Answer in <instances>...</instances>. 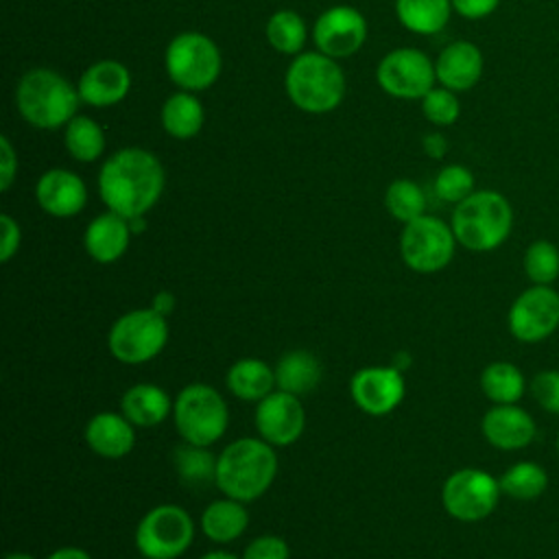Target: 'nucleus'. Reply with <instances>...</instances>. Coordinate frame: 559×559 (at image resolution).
I'll return each instance as SVG.
<instances>
[{
    "label": "nucleus",
    "instance_id": "21",
    "mask_svg": "<svg viewBox=\"0 0 559 559\" xmlns=\"http://www.w3.org/2000/svg\"><path fill=\"white\" fill-rule=\"evenodd\" d=\"M129 218L107 210L90 221L83 234V247L87 255L100 264H111L120 260L131 242Z\"/></svg>",
    "mask_w": 559,
    "mask_h": 559
},
{
    "label": "nucleus",
    "instance_id": "29",
    "mask_svg": "<svg viewBox=\"0 0 559 559\" xmlns=\"http://www.w3.org/2000/svg\"><path fill=\"white\" fill-rule=\"evenodd\" d=\"M480 391L491 404H518L526 393V378L518 365L493 360L480 371Z\"/></svg>",
    "mask_w": 559,
    "mask_h": 559
},
{
    "label": "nucleus",
    "instance_id": "5",
    "mask_svg": "<svg viewBox=\"0 0 559 559\" xmlns=\"http://www.w3.org/2000/svg\"><path fill=\"white\" fill-rule=\"evenodd\" d=\"M286 94L306 114H328L345 98V74L336 59L323 52H299L286 70Z\"/></svg>",
    "mask_w": 559,
    "mask_h": 559
},
{
    "label": "nucleus",
    "instance_id": "31",
    "mask_svg": "<svg viewBox=\"0 0 559 559\" xmlns=\"http://www.w3.org/2000/svg\"><path fill=\"white\" fill-rule=\"evenodd\" d=\"M502 496L520 502H533L548 489V472L535 461H518L498 478Z\"/></svg>",
    "mask_w": 559,
    "mask_h": 559
},
{
    "label": "nucleus",
    "instance_id": "43",
    "mask_svg": "<svg viewBox=\"0 0 559 559\" xmlns=\"http://www.w3.org/2000/svg\"><path fill=\"white\" fill-rule=\"evenodd\" d=\"M421 148L428 157L432 159H441L445 153H448V140L443 133L439 131H432V133H426L424 140H421Z\"/></svg>",
    "mask_w": 559,
    "mask_h": 559
},
{
    "label": "nucleus",
    "instance_id": "38",
    "mask_svg": "<svg viewBox=\"0 0 559 559\" xmlns=\"http://www.w3.org/2000/svg\"><path fill=\"white\" fill-rule=\"evenodd\" d=\"M531 395L537 406L550 415H559V369H542L533 376Z\"/></svg>",
    "mask_w": 559,
    "mask_h": 559
},
{
    "label": "nucleus",
    "instance_id": "19",
    "mask_svg": "<svg viewBox=\"0 0 559 559\" xmlns=\"http://www.w3.org/2000/svg\"><path fill=\"white\" fill-rule=\"evenodd\" d=\"M79 96L92 107H111L124 100L131 90V74L124 63L103 59L92 63L76 83Z\"/></svg>",
    "mask_w": 559,
    "mask_h": 559
},
{
    "label": "nucleus",
    "instance_id": "11",
    "mask_svg": "<svg viewBox=\"0 0 559 559\" xmlns=\"http://www.w3.org/2000/svg\"><path fill=\"white\" fill-rule=\"evenodd\" d=\"M502 489L496 476L478 467H461L452 472L441 487V504L445 513L459 522H480L489 518Z\"/></svg>",
    "mask_w": 559,
    "mask_h": 559
},
{
    "label": "nucleus",
    "instance_id": "41",
    "mask_svg": "<svg viewBox=\"0 0 559 559\" xmlns=\"http://www.w3.org/2000/svg\"><path fill=\"white\" fill-rule=\"evenodd\" d=\"M17 175V153L7 135H0V190L7 192Z\"/></svg>",
    "mask_w": 559,
    "mask_h": 559
},
{
    "label": "nucleus",
    "instance_id": "42",
    "mask_svg": "<svg viewBox=\"0 0 559 559\" xmlns=\"http://www.w3.org/2000/svg\"><path fill=\"white\" fill-rule=\"evenodd\" d=\"M502 0H452V9L465 20H483L491 15Z\"/></svg>",
    "mask_w": 559,
    "mask_h": 559
},
{
    "label": "nucleus",
    "instance_id": "48",
    "mask_svg": "<svg viewBox=\"0 0 559 559\" xmlns=\"http://www.w3.org/2000/svg\"><path fill=\"white\" fill-rule=\"evenodd\" d=\"M557 454H559V435H557Z\"/></svg>",
    "mask_w": 559,
    "mask_h": 559
},
{
    "label": "nucleus",
    "instance_id": "4",
    "mask_svg": "<svg viewBox=\"0 0 559 559\" xmlns=\"http://www.w3.org/2000/svg\"><path fill=\"white\" fill-rule=\"evenodd\" d=\"M452 231L456 242L474 253H487L507 242L513 229V207L498 190H474L454 205Z\"/></svg>",
    "mask_w": 559,
    "mask_h": 559
},
{
    "label": "nucleus",
    "instance_id": "6",
    "mask_svg": "<svg viewBox=\"0 0 559 559\" xmlns=\"http://www.w3.org/2000/svg\"><path fill=\"white\" fill-rule=\"evenodd\" d=\"M175 428L179 437L194 445L216 443L229 424V411L223 395L203 382L183 386L173 404Z\"/></svg>",
    "mask_w": 559,
    "mask_h": 559
},
{
    "label": "nucleus",
    "instance_id": "7",
    "mask_svg": "<svg viewBox=\"0 0 559 559\" xmlns=\"http://www.w3.org/2000/svg\"><path fill=\"white\" fill-rule=\"evenodd\" d=\"M164 68L168 79L186 92H201L216 83L223 57L218 46L199 31H186L175 35L164 55Z\"/></svg>",
    "mask_w": 559,
    "mask_h": 559
},
{
    "label": "nucleus",
    "instance_id": "16",
    "mask_svg": "<svg viewBox=\"0 0 559 559\" xmlns=\"http://www.w3.org/2000/svg\"><path fill=\"white\" fill-rule=\"evenodd\" d=\"M258 435L273 448L295 443L306 428V413L301 400L293 393L275 389L258 402L253 413Z\"/></svg>",
    "mask_w": 559,
    "mask_h": 559
},
{
    "label": "nucleus",
    "instance_id": "15",
    "mask_svg": "<svg viewBox=\"0 0 559 559\" xmlns=\"http://www.w3.org/2000/svg\"><path fill=\"white\" fill-rule=\"evenodd\" d=\"M404 376L391 365L362 367L349 380V395L354 404L371 417H382L395 411L404 400Z\"/></svg>",
    "mask_w": 559,
    "mask_h": 559
},
{
    "label": "nucleus",
    "instance_id": "44",
    "mask_svg": "<svg viewBox=\"0 0 559 559\" xmlns=\"http://www.w3.org/2000/svg\"><path fill=\"white\" fill-rule=\"evenodd\" d=\"M151 308H153V310H157L159 314L168 317V314L175 310V295H173V293H168V290H159V293L153 297Z\"/></svg>",
    "mask_w": 559,
    "mask_h": 559
},
{
    "label": "nucleus",
    "instance_id": "46",
    "mask_svg": "<svg viewBox=\"0 0 559 559\" xmlns=\"http://www.w3.org/2000/svg\"><path fill=\"white\" fill-rule=\"evenodd\" d=\"M199 559H238V557L231 555V552H225V550H212V552H205Z\"/></svg>",
    "mask_w": 559,
    "mask_h": 559
},
{
    "label": "nucleus",
    "instance_id": "3",
    "mask_svg": "<svg viewBox=\"0 0 559 559\" xmlns=\"http://www.w3.org/2000/svg\"><path fill=\"white\" fill-rule=\"evenodd\" d=\"M79 90L50 68H33L22 74L15 87V105L20 116L35 129H61L79 107Z\"/></svg>",
    "mask_w": 559,
    "mask_h": 559
},
{
    "label": "nucleus",
    "instance_id": "17",
    "mask_svg": "<svg viewBox=\"0 0 559 559\" xmlns=\"http://www.w3.org/2000/svg\"><path fill=\"white\" fill-rule=\"evenodd\" d=\"M480 432L496 450L515 452L533 443L537 424L533 415L518 404H493L480 419Z\"/></svg>",
    "mask_w": 559,
    "mask_h": 559
},
{
    "label": "nucleus",
    "instance_id": "14",
    "mask_svg": "<svg viewBox=\"0 0 559 559\" xmlns=\"http://www.w3.org/2000/svg\"><path fill=\"white\" fill-rule=\"evenodd\" d=\"M312 39L317 50L332 59L352 57L367 41V20L349 4L330 7L317 17Z\"/></svg>",
    "mask_w": 559,
    "mask_h": 559
},
{
    "label": "nucleus",
    "instance_id": "10",
    "mask_svg": "<svg viewBox=\"0 0 559 559\" xmlns=\"http://www.w3.org/2000/svg\"><path fill=\"white\" fill-rule=\"evenodd\" d=\"M192 539L194 522L179 504H157L135 526V548L144 559H177Z\"/></svg>",
    "mask_w": 559,
    "mask_h": 559
},
{
    "label": "nucleus",
    "instance_id": "30",
    "mask_svg": "<svg viewBox=\"0 0 559 559\" xmlns=\"http://www.w3.org/2000/svg\"><path fill=\"white\" fill-rule=\"evenodd\" d=\"M216 461L218 456H214L207 445H194L188 441H181L173 452V467L177 476L192 489L216 483Z\"/></svg>",
    "mask_w": 559,
    "mask_h": 559
},
{
    "label": "nucleus",
    "instance_id": "36",
    "mask_svg": "<svg viewBox=\"0 0 559 559\" xmlns=\"http://www.w3.org/2000/svg\"><path fill=\"white\" fill-rule=\"evenodd\" d=\"M476 179L472 170L463 164H448L435 177V192L445 203H461L467 199L476 188Z\"/></svg>",
    "mask_w": 559,
    "mask_h": 559
},
{
    "label": "nucleus",
    "instance_id": "23",
    "mask_svg": "<svg viewBox=\"0 0 559 559\" xmlns=\"http://www.w3.org/2000/svg\"><path fill=\"white\" fill-rule=\"evenodd\" d=\"M170 395L151 382H140L129 386L120 397V413L135 428H153L162 424L173 413Z\"/></svg>",
    "mask_w": 559,
    "mask_h": 559
},
{
    "label": "nucleus",
    "instance_id": "13",
    "mask_svg": "<svg viewBox=\"0 0 559 559\" xmlns=\"http://www.w3.org/2000/svg\"><path fill=\"white\" fill-rule=\"evenodd\" d=\"M509 334L520 343H542L559 330V293L531 284L509 306Z\"/></svg>",
    "mask_w": 559,
    "mask_h": 559
},
{
    "label": "nucleus",
    "instance_id": "25",
    "mask_svg": "<svg viewBox=\"0 0 559 559\" xmlns=\"http://www.w3.org/2000/svg\"><path fill=\"white\" fill-rule=\"evenodd\" d=\"M225 384L231 395L245 402H260L275 391V371L260 358L236 360L225 376Z\"/></svg>",
    "mask_w": 559,
    "mask_h": 559
},
{
    "label": "nucleus",
    "instance_id": "22",
    "mask_svg": "<svg viewBox=\"0 0 559 559\" xmlns=\"http://www.w3.org/2000/svg\"><path fill=\"white\" fill-rule=\"evenodd\" d=\"M87 448L103 459H122L135 445V426L114 411H100L85 424Z\"/></svg>",
    "mask_w": 559,
    "mask_h": 559
},
{
    "label": "nucleus",
    "instance_id": "12",
    "mask_svg": "<svg viewBox=\"0 0 559 559\" xmlns=\"http://www.w3.org/2000/svg\"><path fill=\"white\" fill-rule=\"evenodd\" d=\"M376 81L393 98L421 100L435 87V61L419 48H393L380 59Z\"/></svg>",
    "mask_w": 559,
    "mask_h": 559
},
{
    "label": "nucleus",
    "instance_id": "35",
    "mask_svg": "<svg viewBox=\"0 0 559 559\" xmlns=\"http://www.w3.org/2000/svg\"><path fill=\"white\" fill-rule=\"evenodd\" d=\"M384 207L395 221L406 225L426 214L424 190L411 179H395L384 192Z\"/></svg>",
    "mask_w": 559,
    "mask_h": 559
},
{
    "label": "nucleus",
    "instance_id": "39",
    "mask_svg": "<svg viewBox=\"0 0 559 559\" xmlns=\"http://www.w3.org/2000/svg\"><path fill=\"white\" fill-rule=\"evenodd\" d=\"M240 559H290V548L280 535H258L251 539Z\"/></svg>",
    "mask_w": 559,
    "mask_h": 559
},
{
    "label": "nucleus",
    "instance_id": "8",
    "mask_svg": "<svg viewBox=\"0 0 559 559\" xmlns=\"http://www.w3.org/2000/svg\"><path fill=\"white\" fill-rule=\"evenodd\" d=\"M168 332V317L153 308H135L111 323L107 345L118 362L144 365L166 347Z\"/></svg>",
    "mask_w": 559,
    "mask_h": 559
},
{
    "label": "nucleus",
    "instance_id": "24",
    "mask_svg": "<svg viewBox=\"0 0 559 559\" xmlns=\"http://www.w3.org/2000/svg\"><path fill=\"white\" fill-rule=\"evenodd\" d=\"M273 371L277 389L297 397L312 393L323 378L321 360L308 349H290L282 354Z\"/></svg>",
    "mask_w": 559,
    "mask_h": 559
},
{
    "label": "nucleus",
    "instance_id": "18",
    "mask_svg": "<svg viewBox=\"0 0 559 559\" xmlns=\"http://www.w3.org/2000/svg\"><path fill=\"white\" fill-rule=\"evenodd\" d=\"M35 199L46 214L70 218L85 207L87 188L76 173L68 168H50L37 179Z\"/></svg>",
    "mask_w": 559,
    "mask_h": 559
},
{
    "label": "nucleus",
    "instance_id": "47",
    "mask_svg": "<svg viewBox=\"0 0 559 559\" xmlns=\"http://www.w3.org/2000/svg\"><path fill=\"white\" fill-rule=\"evenodd\" d=\"M4 559H37V557H33L28 552H9Z\"/></svg>",
    "mask_w": 559,
    "mask_h": 559
},
{
    "label": "nucleus",
    "instance_id": "33",
    "mask_svg": "<svg viewBox=\"0 0 559 559\" xmlns=\"http://www.w3.org/2000/svg\"><path fill=\"white\" fill-rule=\"evenodd\" d=\"M266 41L271 44L273 50L282 55H299L304 44H306V24L304 17L297 11L290 9H280L266 20Z\"/></svg>",
    "mask_w": 559,
    "mask_h": 559
},
{
    "label": "nucleus",
    "instance_id": "37",
    "mask_svg": "<svg viewBox=\"0 0 559 559\" xmlns=\"http://www.w3.org/2000/svg\"><path fill=\"white\" fill-rule=\"evenodd\" d=\"M421 114L428 122L435 127H450L461 116V103L456 98V92L448 87H432L421 98Z\"/></svg>",
    "mask_w": 559,
    "mask_h": 559
},
{
    "label": "nucleus",
    "instance_id": "27",
    "mask_svg": "<svg viewBox=\"0 0 559 559\" xmlns=\"http://www.w3.org/2000/svg\"><path fill=\"white\" fill-rule=\"evenodd\" d=\"M159 118H162L164 131L170 138L190 140L201 131L205 122V111L201 100L194 96V92L179 90L164 100Z\"/></svg>",
    "mask_w": 559,
    "mask_h": 559
},
{
    "label": "nucleus",
    "instance_id": "26",
    "mask_svg": "<svg viewBox=\"0 0 559 559\" xmlns=\"http://www.w3.org/2000/svg\"><path fill=\"white\" fill-rule=\"evenodd\" d=\"M249 526V513L245 502L234 498H218L210 502L201 513V531L216 544H229L238 539Z\"/></svg>",
    "mask_w": 559,
    "mask_h": 559
},
{
    "label": "nucleus",
    "instance_id": "45",
    "mask_svg": "<svg viewBox=\"0 0 559 559\" xmlns=\"http://www.w3.org/2000/svg\"><path fill=\"white\" fill-rule=\"evenodd\" d=\"M46 559H92V555L79 546H61L52 550Z\"/></svg>",
    "mask_w": 559,
    "mask_h": 559
},
{
    "label": "nucleus",
    "instance_id": "20",
    "mask_svg": "<svg viewBox=\"0 0 559 559\" xmlns=\"http://www.w3.org/2000/svg\"><path fill=\"white\" fill-rule=\"evenodd\" d=\"M483 68H485V59L480 48L465 39L448 44L435 61L439 85L456 94L472 90L480 81Z\"/></svg>",
    "mask_w": 559,
    "mask_h": 559
},
{
    "label": "nucleus",
    "instance_id": "32",
    "mask_svg": "<svg viewBox=\"0 0 559 559\" xmlns=\"http://www.w3.org/2000/svg\"><path fill=\"white\" fill-rule=\"evenodd\" d=\"M66 151L76 162H96L105 151V131L87 116H74L63 127Z\"/></svg>",
    "mask_w": 559,
    "mask_h": 559
},
{
    "label": "nucleus",
    "instance_id": "2",
    "mask_svg": "<svg viewBox=\"0 0 559 559\" xmlns=\"http://www.w3.org/2000/svg\"><path fill=\"white\" fill-rule=\"evenodd\" d=\"M277 476V454L262 437L231 441L216 461V487L223 496L253 502L273 485Z\"/></svg>",
    "mask_w": 559,
    "mask_h": 559
},
{
    "label": "nucleus",
    "instance_id": "34",
    "mask_svg": "<svg viewBox=\"0 0 559 559\" xmlns=\"http://www.w3.org/2000/svg\"><path fill=\"white\" fill-rule=\"evenodd\" d=\"M522 269L531 284L552 286L559 280V242L537 238L522 255Z\"/></svg>",
    "mask_w": 559,
    "mask_h": 559
},
{
    "label": "nucleus",
    "instance_id": "28",
    "mask_svg": "<svg viewBox=\"0 0 559 559\" xmlns=\"http://www.w3.org/2000/svg\"><path fill=\"white\" fill-rule=\"evenodd\" d=\"M452 11V0H395L400 24L417 35H437L443 31Z\"/></svg>",
    "mask_w": 559,
    "mask_h": 559
},
{
    "label": "nucleus",
    "instance_id": "9",
    "mask_svg": "<svg viewBox=\"0 0 559 559\" xmlns=\"http://www.w3.org/2000/svg\"><path fill=\"white\" fill-rule=\"evenodd\" d=\"M456 245L452 225L430 214L406 223L400 234V255L404 264L421 275L443 271L452 262Z\"/></svg>",
    "mask_w": 559,
    "mask_h": 559
},
{
    "label": "nucleus",
    "instance_id": "40",
    "mask_svg": "<svg viewBox=\"0 0 559 559\" xmlns=\"http://www.w3.org/2000/svg\"><path fill=\"white\" fill-rule=\"evenodd\" d=\"M22 242V229L11 214H0V262H9Z\"/></svg>",
    "mask_w": 559,
    "mask_h": 559
},
{
    "label": "nucleus",
    "instance_id": "1",
    "mask_svg": "<svg viewBox=\"0 0 559 559\" xmlns=\"http://www.w3.org/2000/svg\"><path fill=\"white\" fill-rule=\"evenodd\" d=\"M166 183L162 162L146 148L127 146L105 159L98 173V194L107 210L124 216H144L162 197Z\"/></svg>",
    "mask_w": 559,
    "mask_h": 559
}]
</instances>
